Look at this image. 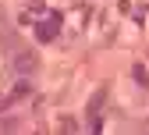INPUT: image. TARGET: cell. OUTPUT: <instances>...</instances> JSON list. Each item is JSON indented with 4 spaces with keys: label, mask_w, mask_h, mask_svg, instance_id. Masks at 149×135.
Instances as JSON below:
<instances>
[{
    "label": "cell",
    "mask_w": 149,
    "mask_h": 135,
    "mask_svg": "<svg viewBox=\"0 0 149 135\" xmlns=\"http://www.w3.org/2000/svg\"><path fill=\"white\" fill-rule=\"evenodd\" d=\"M57 29H61V14L53 11L50 18H43V22L36 25V36H39L43 43H50V39H57Z\"/></svg>",
    "instance_id": "cell-1"
},
{
    "label": "cell",
    "mask_w": 149,
    "mask_h": 135,
    "mask_svg": "<svg viewBox=\"0 0 149 135\" xmlns=\"http://www.w3.org/2000/svg\"><path fill=\"white\" fill-rule=\"evenodd\" d=\"M36 68H39V61H36V53H32V50H18V53H14V71L32 75Z\"/></svg>",
    "instance_id": "cell-2"
},
{
    "label": "cell",
    "mask_w": 149,
    "mask_h": 135,
    "mask_svg": "<svg viewBox=\"0 0 149 135\" xmlns=\"http://www.w3.org/2000/svg\"><path fill=\"white\" fill-rule=\"evenodd\" d=\"M103 103H107V85H100L96 92L89 96V107H85V114H89V118H92V114H100V110H103Z\"/></svg>",
    "instance_id": "cell-3"
},
{
    "label": "cell",
    "mask_w": 149,
    "mask_h": 135,
    "mask_svg": "<svg viewBox=\"0 0 149 135\" xmlns=\"http://www.w3.org/2000/svg\"><path fill=\"white\" fill-rule=\"evenodd\" d=\"M29 92H32V85H29V82L22 78V82H18V85L11 89V100H22V96H29Z\"/></svg>",
    "instance_id": "cell-4"
},
{
    "label": "cell",
    "mask_w": 149,
    "mask_h": 135,
    "mask_svg": "<svg viewBox=\"0 0 149 135\" xmlns=\"http://www.w3.org/2000/svg\"><path fill=\"white\" fill-rule=\"evenodd\" d=\"M132 75H135V82H139V85H149V71H146L142 64H135V68H132Z\"/></svg>",
    "instance_id": "cell-5"
},
{
    "label": "cell",
    "mask_w": 149,
    "mask_h": 135,
    "mask_svg": "<svg viewBox=\"0 0 149 135\" xmlns=\"http://www.w3.org/2000/svg\"><path fill=\"white\" fill-rule=\"evenodd\" d=\"M64 135H71V132H78V121H74V118H61V125H57Z\"/></svg>",
    "instance_id": "cell-6"
},
{
    "label": "cell",
    "mask_w": 149,
    "mask_h": 135,
    "mask_svg": "<svg viewBox=\"0 0 149 135\" xmlns=\"http://www.w3.org/2000/svg\"><path fill=\"white\" fill-rule=\"evenodd\" d=\"M18 128V118H0V132H14Z\"/></svg>",
    "instance_id": "cell-7"
},
{
    "label": "cell",
    "mask_w": 149,
    "mask_h": 135,
    "mask_svg": "<svg viewBox=\"0 0 149 135\" xmlns=\"http://www.w3.org/2000/svg\"><path fill=\"white\" fill-rule=\"evenodd\" d=\"M11 103H14V100H11V96H0V114H4V110H7Z\"/></svg>",
    "instance_id": "cell-8"
}]
</instances>
